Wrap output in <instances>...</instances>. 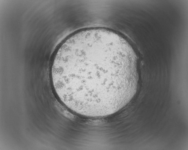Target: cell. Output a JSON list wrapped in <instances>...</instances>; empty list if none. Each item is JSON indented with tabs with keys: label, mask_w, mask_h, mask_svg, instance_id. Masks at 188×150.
<instances>
[{
	"label": "cell",
	"mask_w": 188,
	"mask_h": 150,
	"mask_svg": "<svg viewBox=\"0 0 188 150\" xmlns=\"http://www.w3.org/2000/svg\"><path fill=\"white\" fill-rule=\"evenodd\" d=\"M49 77L59 100L73 112L90 118L114 114L135 95L136 57L118 35L102 28L75 32L58 46Z\"/></svg>",
	"instance_id": "6da1fadb"
}]
</instances>
